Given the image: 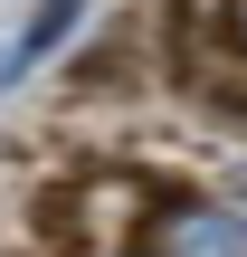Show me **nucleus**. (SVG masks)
Masks as SVG:
<instances>
[{
	"label": "nucleus",
	"mask_w": 247,
	"mask_h": 257,
	"mask_svg": "<svg viewBox=\"0 0 247 257\" xmlns=\"http://www.w3.org/2000/svg\"><path fill=\"white\" fill-rule=\"evenodd\" d=\"M219 29H228V48L247 57V0H219Z\"/></svg>",
	"instance_id": "7ed1b4c3"
},
{
	"label": "nucleus",
	"mask_w": 247,
	"mask_h": 257,
	"mask_svg": "<svg viewBox=\"0 0 247 257\" xmlns=\"http://www.w3.org/2000/svg\"><path fill=\"white\" fill-rule=\"evenodd\" d=\"M76 19H86V0H38V10L19 19V38H10V67L29 76L48 48H67V38H76Z\"/></svg>",
	"instance_id": "f03ea898"
},
{
	"label": "nucleus",
	"mask_w": 247,
	"mask_h": 257,
	"mask_svg": "<svg viewBox=\"0 0 247 257\" xmlns=\"http://www.w3.org/2000/svg\"><path fill=\"white\" fill-rule=\"evenodd\" d=\"M238 191H247V181H238ZM238 210H247V200H238Z\"/></svg>",
	"instance_id": "20e7f679"
},
{
	"label": "nucleus",
	"mask_w": 247,
	"mask_h": 257,
	"mask_svg": "<svg viewBox=\"0 0 247 257\" xmlns=\"http://www.w3.org/2000/svg\"><path fill=\"white\" fill-rule=\"evenodd\" d=\"M143 257H247V210L219 200V191H162Z\"/></svg>",
	"instance_id": "f257e3e1"
}]
</instances>
